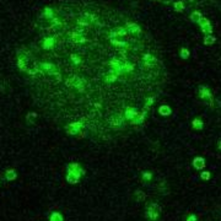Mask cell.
Returning <instances> with one entry per match:
<instances>
[{
  "mask_svg": "<svg viewBox=\"0 0 221 221\" xmlns=\"http://www.w3.org/2000/svg\"><path fill=\"white\" fill-rule=\"evenodd\" d=\"M17 66H18V69L21 70V71H25L28 75H32V76L37 75L38 73H41V71H39V68L36 64V62L33 59H29L28 57H24V55L18 57Z\"/></svg>",
  "mask_w": 221,
  "mask_h": 221,
  "instance_id": "cell-1",
  "label": "cell"
},
{
  "mask_svg": "<svg viewBox=\"0 0 221 221\" xmlns=\"http://www.w3.org/2000/svg\"><path fill=\"white\" fill-rule=\"evenodd\" d=\"M158 213H160V206L155 203H151L149 206H146V211H145V215L149 220L151 221H155L157 220L158 217Z\"/></svg>",
  "mask_w": 221,
  "mask_h": 221,
  "instance_id": "cell-2",
  "label": "cell"
},
{
  "mask_svg": "<svg viewBox=\"0 0 221 221\" xmlns=\"http://www.w3.org/2000/svg\"><path fill=\"white\" fill-rule=\"evenodd\" d=\"M66 85L70 86V87H74L76 90H79L80 92L84 91V87H85V81L83 79H80L77 76H73L66 80Z\"/></svg>",
  "mask_w": 221,
  "mask_h": 221,
  "instance_id": "cell-3",
  "label": "cell"
},
{
  "mask_svg": "<svg viewBox=\"0 0 221 221\" xmlns=\"http://www.w3.org/2000/svg\"><path fill=\"white\" fill-rule=\"evenodd\" d=\"M198 24H199V26L202 27V31H203V33H205V35H211V32H213V27H211V25H210V21L209 20H206L205 17H202L198 21Z\"/></svg>",
  "mask_w": 221,
  "mask_h": 221,
  "instance_id": "cell-4",
  "label": "cell"
},
{
  "mask_svg": "<svg viewBox=\"0 0 221 221\" xmlns=\"http://www.w3.org/2000/svg\"><path fill=\"white\" fill-rule=\"evenodd\" d=\"M83 128V123L81 122H74L70 123L69 125H66V133L70 135H76Z\"/></svg>",
  "mask_w": 221,
  "mask_h": 221,
  "instance_id": "cell-5",
  "label": "cell"
},
{
  "mask_svg": "<svg viewBox=\"0 0 221 221\" xmlns=\"http://www.w3.org/2000/svg\"><path fill=\"white\" fill-rule=\"evenodd\" d=\"M127 36H128V29L125 27L113 28L109 33V38H119V37H127Z\"/></svg>",
  "mask_w": 221,
  "mask_h": 221,
  "instance_id": "cell-6",
  "label": "cell"
},
{
  "mask_svg": "<svg viewBox=\"0 0 221 221\" xmlns=\"http://www.w3.org/2000/svg\"><path fill=\"white\" fill-rule=\"evenodd\" d=\"M198 94H199L200 98H203V99H209V101H210V105H213V95L210 94V91H209L208 87L200 86L199 90H198Z\"/></svg>",
  "mask_w": 221,
  "mask_h": 221,
  "instance_id": "cell-7",
  "label": "cell"
},
{
  "mask_svg": "<svg viewBox=\"0 0 221 221\" xmlns=\"http://www.w3.org/2000/svg\"><path fill=\"white\" fill-rule=\"evenodd\" d=\"M66 167H68V172H73V173L77 175V176H80V177H81L83 175H85V169H83L81 167H80V165L76 164V162L69 164Z\"/></svg>",
  "mask_w": 221,
  "mask_h": 221,
  "instance_id": "cell-8",
  "label": "cell"
},
{
  "mask_svg": "<svg viewBox=\"0 0 221 221\" xmlns=\"http://www.w3.org/2000/svg\"><path fill=\"white\" fill-rule=\"evenodd\" d=\"M41 68L49 74V75H57L60 77V74L57 71V66L52 63H41Z\"/></svg>",
  "mask_w": 221,
  "mask_h": 221,
  "instance_id": "cell-9",
  "label": "cell"
},
{
  "mask_svg": "<svg viewBox=\"0 0 221 221\" xmlns=\"http://www.w3.org/2000/svg\"><path fill=\"white\" fill-rule=\"evenodd\" d=\"M127 29H128V33L136 36L141 33V28L136 22H127Z\"/></svg>",
  "mask_w": 221,
  "mask_h": 221,
  "instance_id": "cell-10",
  "label": "cell"
},
{
  "mask_svg": "<svg viewBox=\"0 0 221 221\" xmlns=\"http://www.w3.org/2000/svg\"><path fill=\"white\" fill-rule=\"evenodd\" d=\"M54 44H55L54 38L47 37V38L43 39V42H42V48L46 49V51H49V49H53L54 48Z\"/></svg>",
  "mask_w": 221,
  "mask_h": 221,
  "instance_id": "cell-11",
  "label": "cell"
},
{
  "mask_svg": "<svg viewBox=\"0 0 221 221\" xmlns=\"http://www.w3.org/2000/svg\"><path fill=\"white\" fill-rule=\"evenodd\" d=\"M138 114H139V112H138L135 108H133V107H128L125 109V112H124V117L127 119H129V120H133Z\"/></svg>",
  "mask_w": 221,
  "mask_h": 221,
  "instance_id": "cell-12",
  "label": "cell"
},
{
  "mask_svg": "<svg viewBox=\"0 0 221 221\" xmlns=\"http://www.w3.org/2000/svg\"><path fill=\"white\" fill-rule=\"evenodd\" d=\"M146 112L147 110L146 109H143V112L141 113H139L133 120H130V123L132 124H141L144 120H145V117H146Z\"/></svg>",
  "mask_w": 221,
  "mask_h": 221,
  "instance_id": "cell-13",
  "label": "cell"
},
{
  "mask_svg": "<svg viewBox=\"0 0 221 221\" xmlns=\"http://www.w3.org/2000/svg\"><path fill=\"white\" fill-rule=\"evenodd\" d=\"M156 63H157V60H156V58L154 55H151V54H145L144 55V64L146 66H152Z\"/></svg>",
  "mask_w": 221,
  "mask_h": 221,
  "instance_id": "cell-14",
  "label": "cell"
},
{
  "mask_svg": "<svg viewBox=\"0 0 221 221\" xmlns=\"http://www.w3.org/2000/svg\"><path fill=\"white\" fill-rule=\"evenodd\" d=\"M193 166L197 169H203L205 167V160L203 157H195L193 160Z\"/></svg>",
  "mask_w": 221,
  "mask_h": 221,
  "instance_id": "cell-15",
  "label": "cell"
},
{
  "mask_svg": "<svg viewBox=\"0 0 221 221\" xmlns=\"http://www.w3.org/2000/svg\"><path fill=\"white\" fill-rule=\"evenodd\" d=\"M17 178V172L14 168H10L5 171V179L6 180H15Z\"/></svg>",
  "mask_w": 221,
  "mask_h": 221,
  "instance_id": "cell-16",
  "label": "cell"
},
{
  "mask_svg": "<svg viewBox=\"0 0 221 221\" xmlns=\"http://www.w3.org/2000/svg\"><path fill=\"white\" fill-rule=\"evenodd\" d=\"M66 180H68L70 184H75V183H77L79 180H80V176H77V175H75V173H73V172H68V175H66Z\"/></svg>",
  "mask_w": 221,
  "mask_h": 221,
  "instance_id": "cell-17",
  "label": "cell"
},
{
  "mask_svg": "<svg viewBox=\"0 0 221 221\" xmlns=\"http://www.w3.org/2000/svg\"><path fill=\"white\" fill-rule=\"evenodd\" d=\"M158 113H160V116H162V117H167V116H169L171 113H172V109H171L169 106L164 105V106H161L158 108Z\"/></svg>",
  "mask_w": 221,
  "mask_h": 221,
  "instance_id": "cell-18",
  "label": "cell"
},
{
  "mask_svg": "<svg viewBox=\"0 0 221 221\" xmlns=\"http://www.w3.org/2000/svg\"><path fill=\"white\" fill-rule=\"evenodd\" d=\"M110 43L116 47H119V48H125L128 47V42L127 41H119L118 38H110Z\"/></svg>",
  "mask_w": 221,
  "mask_h": 221,
  "instance_id": "cell-19",
  "label": "cell"
},
{
  "mask_svg": "<svg viewBox=\"0 0 221 221\" xmlns=\"http://www.w3.org/2000/svg\"><path fill=\"white\" fill-rule=\"evenodd\" d=\"M71 38L74 39L75 42H77V43H85L87 41V39L81 33H77V32H73L71 33Z\"/></svg>",
  "mask_w": 221,
  "mask_h": 221,
  "instance_id": "cell-20",
  "label": "cell"
},
{
  "mask_svg": "<svg viewBox=\"0 0 221 221\" xmlns=\"http://www.w3.org/2000/svg\"><path fill=\"white\" fill-rule=\"evenodd\" d=\"M173 7H175L176 11H178V13H183L184 10H186V4H184L183 0H178V1H176V3L173 4Z\"/></svg>",
  "mask_w": 221,
  "mask_h": 221,
  "instance_id": "cell-21",
  "label": "cell"
},
{
  "mask_svg": "<svg viewBox=\"0 0 221 221\" xmlns=\"http://www.w3.org/2000/svg\"><path fill=\"white\" fill-rule=\"evenodd\" d=\"M192 125H193V128L197 129V130H202L203 127H204V123H203V120H202V119L195 118V119L193 120V122H192Z\"/></svg>",
  "mask_w": 221,
  "mask_h": 221,
  "instance_id": "cell-22",
  "label": "cell"
},
{
  "mask_svg": "<svg viewBox=\"0 0 221 221\" xmlns=\"http://www.w3.org/2000/svg\"><path fill=\"white\" fill-rule=\"evenodd\" d=\"M215 42H216V38H215L213 35H205V37H204V44L211 46V44H214Z\"/></svg>",
  "mask_w": 221,
  "mask_h": 221,
  "instance_id": "cell-23",
  "label": "cell"
},
{
  "mask_svg": "<svg viewBox=\"0 0 221 221\" xmlns=\"http://www.w3.org/2000/svg\"><path fill=\"white\" fill-rule=\"evenodd\" d=\"M49 221H64V217L60 213L54 211V213H52L51 216H49Z\"/></svg>",
  "mask_w": 221,
  "mask_h": 221,
  "instance_id": "cell-24",
  "label": "cell"
},
{
  "mask_svg": "<svg viewBox=\"0 0 221 221\" xmlns=\"http://www.w3.org/2000/svg\"><path fill=\"white\" fill-rule=\"evenodd\" d=\"M43 16H44L47 20H52V18L54 17L53 9H51V7H46V9H44V13H43Z\"/></svg>",
  "mask_w": 221,
  "mask_h": 221,
  "instance_id": "cell-25",
  "label": "cell"
},
{
  "mask_svg": "<svg viewBox=\"0 0 221 221\" xmlns=\"http://www.w3.org/2000/svg\"><path fill=\"white\" fill-rule=\"evenodd\" d=\"M202 17L203 16H202V14H200L199 11H193L192 14H190V16H189V18L192 20V22H198Z\"/></svg>",
  "mask_w": 221,
  "mask_h": 221,
  "instance_id": "cell-26",
  "label": "cell"
},
{
  "mask_svg": "<svg viewBox=\"0 0 221 221\" xmlns=\"http://www.w3.org/2000/svg\"><path fill=\"white\" fill-rule=\"evenodd\" d=\"M135 195H136V200H138V202H143V200H145V197H146V194L143 192V190H136Z\"/></svg>",
  "mask_w": 221,
  "mask_h": 221,
  "instance_id": "cell-27",
  "label": "cell"
},
{
  "mask_svg": "<svg viewBox=\"0 0 221 221\" xmlns=\"http://www.w3.org/2000/svg\"><path fill=\"white\" fill-rule=\"evenodd\" d=\"M189 51L187 48H180V52H179V57L182 58V59H188V57H189Z\"/></svg>",
  "mask_w": 221,
  "mask_h": 221,
  "instance_id": "cell-28",
  "label": "cell"
},
{
  "mask_svg": "<svg viewBox=\"0 0 221 221\" xmlns=\"http://www.w3.org/2000/svg\"><path fill=\"white\" fill-rule=\"evenodd\" d=\"M117 79H118V76H117L116 74H113V73H108V75L106 76V81H107V83H114Z\"/></svg>",
  "mask_w": 221,
  "mask_h": 221,
  "instance_id": "cell-29",
  "label": "cell"
},
{
  "mask_svg": "<svg viewBox=\"0 0 221 221\" xmlns=\"http://www.w3.org/2000/svg\"><path fill=\"white\" fill-rule=\"evenodd\" d=\"M26 118H27V123H32L33 120L37 118V113H36V112H31V113L27 114Z\"/></svg>",
  "mask_w": 221,
  "mask_h": 221,
  "instance_id": "cell-30",
  "label": "cell"
},
{
  "mask_svg": "<svg viewBox=\"0 0 221 221\" xmlns=\"http://www.w3.org/2000/svg\"><path fill=\"white\" fill-rule=\"evenodd\" d=\"M152 103H154V97H149L147 99H146V102H145V106H144V109H149L150 107L152 106Z\"/></svg>",
  "mask_w": 221,
  "mask_h": 221,
  "instance_id": "cell-31",
  "label": "cell"
},
{
  "mask_svg": "<svg viewBox=\"0 0 221 221\" xmlns=\"http://www.w3.org/2000/svg\"><path fill=\"white\" fill-rule=\"evenodd\" d=\"M151 178H152V173L151 172H143V179L145 180V182H146V180H150Z\"/></svg>",
  "mask_w": 221,
  "mask_h": 221,
  "instance_id": "cell-32",
  "label": "cell"
},
{
  "mask_svg": "<svg viewBox=\"0 0 221 221\" xmlns=\"http://www.w3.org/2000/svg\"><path fill=\"white\" fill-rule=\"evenodd\" d=\"M70 58H71V60H73L75 64H80V62H81V60H80V58H79L76 54H71V55H70Z\"/></svg>",
  "mask_w": 221,
  "mask_h": 221,
  "instance_id": "cell-33",
  "label": "cell"
},
{
  "mask_svg": "<svg viewBox=\"0 0 221 221\" xmlns=\"http://www.w3.org/2000/svg\"><path fill=\"white\" fill-rule=\"evenodd\" d=\"M200 177H202V179H204V180H208V179H210V172H203L202 175H200Z\"/></svg>",
  "mask_w": 221,
  "mask_h": 221,
  "instance_id": "cell-34",
  "label": "cell"
},
{
  "mask_svg": "<svg viewBox=\"0 0 221 221\" xmlns=\"http://www.w3.org/2000/svg\"><path fill=\"white\" fill-rule=\"evenodd\" d=\"M187 221H197V216H195V215H190V216L187 219Z\"/></svg>",
  "mask_w": 221,
  "mask_h": 221,
  "instance_id": "cell-35",
  "label": "cell"
},
{
  "mask_svg": "<svg viewBox=\"0 0 221 221\" xmlns=\"http://www.w3.org/2000/svg\"><path fill=\"white\" fill-rule=\"evenodd\" d=\"M160 3H162V4H168V3H171L172 0H158Z\"/></svg>",
  "mask_w": 221,
  "mask_h": 221,
  "instance_id": "cell-36",
  "label": "cell"
},
{
  "mask_svg": "<svg viewBox=\"0 0 221 221\" xmlns=\"http://www.w3.org/2000/svg\"><path fill=\"white\" fill-rule=\"evenodd\" d=\"M188 3H194V1H197V0H187Z\"/></svg>",
  "mask_w": 221,
  "mask_h": 221,
  "instance_id": "cell-37",
  "label": "cell"
},
{
  "mask_svg": "<svg viewBox=\"0 0 221 221\" xmlns=\"http://www.w3.org/2000/svg\"><path fill=\"white\" fill-rule=\"evenodd\" d=\"M219 149L221 150V140H220V141H219Z\"/></svg>",
  "mask_w": 221,
  "mask_h": 221,
  "instance_id": "cell-38",
  "label": "cell"
}]
</instances>
